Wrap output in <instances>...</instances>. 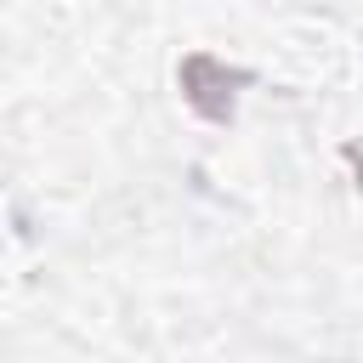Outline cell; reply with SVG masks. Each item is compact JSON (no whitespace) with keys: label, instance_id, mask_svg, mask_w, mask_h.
<instances>
[{"label":"cell","instance_id":"2","mask_svg":"<svg viewBox=\"0 0 363 363\" xmlns=\"http://www.w3.org/2000/svg\"><path fill=\"white\" fill-rule=\"evenodd\" d=\"M346 164L357 170V187H363V142H346Z\"/></svg>","mask_w":363,"mask_h":363},{"label":"cell","instance_id":"1","mask_svg":"<svg viewBox=\"0 0 363 363\" xmlns=\"http://www.w3.org/2000/svg\"><path fill=\"white\" fill-rule=\"evenodd\" d=\"M238 85H250L244 68H227V62L210 57V51L182 57V96H187V108H193L199 119L233 125V91H238Z\"/></svg>","mask_w":363,"mask_h":363}]
</instances>
